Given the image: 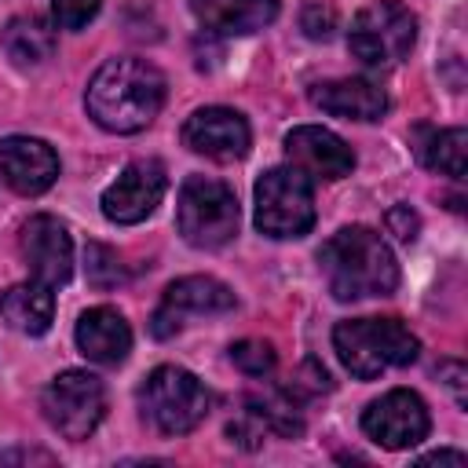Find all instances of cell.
Masks as SVG:
<instances>
[{
  "label": "cell",
  "mask_w": 468,
  "mask_h": 468,
  "mask_svg": "<svg viewBox=\"0 0 468 468\" xmlns=\"http://www.w3.org/2000/svg\"><path fill=\"white\" fill-rule=\"evenodd\" d=\"M84 106L106 132H143L165 106V73L146 58H110L88 80Z\"/></svg>",
  "instance_id": "1"
},
{
  "label": "cell",
  "mask_w": 468,
  "mask_h": 468,
  "mask_svg": "<svg viewBox=\"0 0 468 468\" xmlns=\"http://www.w3.org/2000/svg\"><path fill=\"white\" fill-rule=\"evenodd\" d=\"M318 267L336 300L391 296L399 285V263L388 241L369 227H340L322 249Z\"/></svg>",
  "instance_id": "2"
},
{
  "label": "cell",
  "mask_w": 468,
  "mask_h": 468,
  "mask_svg": "<svg viewBox=\"0 0 468 468\" xmlns=\"http://www.w3.org/2000/svg\"><path fill=\"white\" fill-rule=\"evenodd\" d=\"M333 351L358 380H373L395 366H410L420 340L402 318H347L333 329Z\"/></svg>",
  "instance_id": "3"
},
{
  "label": "cell",
  "mask_w": 468,
  "mask_h": 468,
  "mask_svg": "<svg viewBox=\"0 0 468 468\" xmlns=\"http://www.w3.org/2000/svg\"><path fill=\"white\" fill-rule=\"evenodd\" d=\"M208 388L183 366H157L139 384L143 420L161 435H186L208 417Z\"/></svg>",
  "instance_id": "4"
},
{
  "label": "cell",
  "mask_w": 468,
  "mask_h": 468,
  "mask_svg": "<svg viewBox=\"0 0 468 468\" xmlns=\"http://www.w3.org/2000/svg\"><path fill=\"white\" fill-rule=\"evenodd\" d=\"M252 197H256V216H252L256 230L274 241L303 238L314 227V186L292 165L267 168L256 179Z\"/></svg>",
  "instance_id": "5"
},
{
  "label": "cell",
  "mask_w": 468,
  "mask_h": 468,
  "mask_svg": "<svg viewBox=\"0 0 468 468\" xmlns=\"http://www.w3.org/2000/svg\"><path fill=\"white\" fill-rule=\"evenodd\" d=\"M238 197L223 179L186 176L176 201V227L194 249H219L238 234Z\"/></svg>",
  "instance_id": "6"
},
{
  "label": "cell",
  "mask_w": 468,
  "mask_h": 468,
  "mask_svg": "<svg viewBox=\"0 0 468 468\" xmlns=\"http://www.w3.org/2000/svg\"><path fill=\"white\" fill-rule=\"evenodd\" d=\"M417 40V15L402 0L366 4L347 29V51L373 69H388L410 55Z\"/></svg>",
  "instance_id": "7"
},
{
  "label": "cell",
  "mask_w": 468,
  "mask_h": 468,
  "mask_svg": "<svg viewBox=\"0 0 468 468\" xmlns=\"http://www.w3.org/2000/svg\"><path fill=\"white\" fill-rule=\"evenodd\" d=\"M40 410L62 439L80 442L99 428V420L106 413V388L88 369H66L44 388Z\"/></svg>",
  "instance_id": "8"
},
{
  "label": "cell",
  "mask_w": 468,
  "mask_h": 468,
  "mask_svg": "<svg viewBox=\"0 0 468 468\" xmlns=\"http://www.w3.org/2000/svg\"><path fill=\"white\" fill-rule=\"evenodd\" d=\"M431 428L428 406L410 388H391L388 395L373 399L362 413V431L384 450H410Z\"/></svg>",
  "instance_id": "9"
},
{
  "label": "cell",
  "mask_w": 468,
  "mask_h": 468,
  "mask_svg": "<svg viewBox=\"0 0 468 468\" xmlns=\"http://www.w3.org/2000/svg\"><path fill=\"white\" fill-rule=\"evenodd\" d=\"M168 190V172L161 161L154 157H139L132 165L121 168V176L102 190V216L110 223H121V227H132V223H143L165 197Z\"/></svg>",
  "instance_id": "10"
},
{
  "label": "cell",
  "mask_w": 468,
  "mask_h": 468,
  "mask_svg": "<svg viewBox=\"0 0 468 468\" xmlns=\"http://www.w3.org/2000/svg\"><path fill=\"white\" fill-rule=\"evenodd\" d=\"M230 307H234L230 285H223L212 274H190V278H179V282H172L165 289V296H161V303H157V311L150 318V333L157 340H168L186 325V318H194V314H223Z\"/></svg>",
  "instance_id": "11"
},
{
  "label": "cell",
  "mask_w": 468,
  "mask_h": 468,
  "mask_svg": "<svg viewBox=\"0 0 468 468\" xmlns=\"http://www.w3.org/2000/svg\"><path fill=\"white\" fill-rule=\"evenodd\" d=\"M18 249H22V260L29 267V274L51 289L66 285L69 274H73V241H69V230L62 219L40 212V216H29L22 223V234H18Z\"/></svg>",
  "instance_id": "12"
},
{
  "label": "cell",
  "mask_w": 468,
  "mask_h": 468,
  "mask_svg": "<svg viewBox=\"0 0 468 468\" xmlns=\"http://www.w3.org/2000/svg\"><path fill=\"white\" fill-rule=\"evenodd\" d=\"M249 143H252L249 121L230 106H201L183 124V146L219 165L241 161L249 154Z\"/></svg>",
  "instance_id": "13"
},
{
  "label": "cell",
  "mask_w": 468,
  "mask_h": 468,
  "mask_svg": "<svg viewBox=\"0 0 468 468\" xmlns=\"http://www.w3.org/2000/svg\"><path fill=\"white\" fill-rule=\"evenodd\" d=\"M285 157L307 179H344L355 168V150L322 124H300L285 135Z\"/></svg>",
  "instance_id": "14"
},
{
  "label": "cell",
  "mask_w": 468,
  "mask_h": 468,
  "mask_svg": "<svg viewBox=\"0 0 468 468\" xmlns=\"http://www.w3.org/2000/svg\"><path fill=\"white\" fill-rule=\"evenodd\" d=\"M0 176L15 194H44L58 179V154L33 135L0 139Z\"/></svg>",
  "instance_id": "15"
},
{
  "label": "cell",
  "mask_w": 468,
  "mask_h": 468,
  "mask_svg": "<svg viewBox=\"0 0 468 468\" xmlns=\"http://www.w3.org/2000/svg\"><path fill=\"white\" fill-rule=\"evenodd\" d=\"M77 347L88 362H99V366H121L132 351V325L124 322V314L117 307H88L80 318H77Z\"/></svg>",
  "instance_id": "16"
},
{
  "label": "cell",
  "mask_w": 468,
  "mask_h": 468,
  "mask_svg": "<svg viewBox=\"0 0 468 468\" xmlns=\"http://www.w3.org/2000/svg\"><path fill=\"white\" fill-rule=\"evenodd\" d=\"M311 102L344 121H380L388 110V95L380 84L366 77H336L311 88Z\"/></svg>",
  "instance_id": "17"
},
{
  "label": "cell",
  "mask_w": 468,
  "mask_h": 468,
  "mask_svg": "<svg viewBox=\"0 0 468 468\" xmlns=\"http://www.w3.org/2000/svg\"><path fill=\"white\" fill-rule=\"evenodd\" d=\"M186 4L208 33H223V37L260 33L278 18L282 7L278 0H186Z\"/></svg>",
  "instance_id": "18"
},
{
  "label": "cell",
  "mask_w": 468,
  "mask_h": 468,
  "mask_svg": "<svg viewBox=\"0 0 468 468\" xmlns=\"http://www.w3.org/2000/svg\"><path fill=\"white\" fill-rule=\"evenodd\" d=\"M0 318L26 336H40L51 329L55 318V292L51 285L29 278V282H15L0 292Z\"/></svg>",
  "instance_id": "19"
},
{
  "label": "cell",
  "mask_w": 468,
  "mask_h": 468,
  "mask_svg": "<svg viewBox=\"0 0 468 468\" xmlns=\"http://www.w3.org/2000/svg\"><path fill=\"white\" fill-rule=\"evenodd\" d=\"M0 48L15 66H40L55 55V29L37 15H18L4 26Z\"/></svg>",
  "instance_id": "20"
},
{
  "label": "cell",
  "mask_w": 468,
  "mask_h": 468,
  "mask_svg": "<svg viewBox=\"0 0 468 468\" xmlns=\"http://www.w3.org/2000/svg\"><path fill=\"white\" fill-rule=\"evenodd\" d=\"M417 157L431 168L442 172L450 179H464V165H468V132L464 128H442V132H424Z\"/></svg>",
  "instance_id": "21"
},
{
  "label": "cell",
  "mask_w": 468,
  "mask_h": 468,
  "mask_svg": "<svg viewBox=\"0 0 468 468\" xmlns=\"http://www.w3.org/2000/svg\"><path fill=\"white\" fill-rule=\"evenodd\" d=\"M245 413L263 428L274 431L282 439H296L303 431V417L292 402V391H263V395H249L245 399Z\"/></svg>",
  "instance_id": "22"
},
{
  "label": "cell",
  "mask_w": 468,
  "mask_h": 468,
  "mask_svg": "<svg viewBox=\"0 0 468 468\" xmlns=\"http://www.w3.org/2000/svg\"><path fill=\"white\" fill-rule=\"evenodd\" d=\"M230 362L245 373V377H267L278 362L274 355V344L271 340H256V336H245L238 344H230Z\"/></svg>",
  "instance_id": "23"
},
{
  "label": "cell",
  "mask_w": 468,
  "mask_h": 468,
  "mask_svg": "<svg viewBox=\"0 0 468 468\" xmlns=\"http://www.w3.org/2000/svg\"><path fill=\"white\" fill-rule=\"evenodd\" d=\"M84 260H88V282L95 289H113V285H121L128 278L124 267H121V260H117V252L106 249V245H99V241H91L84 249Z\"/></svg>",
  "instance_id": "24"
},
{
  "label": "cell",
  "mask_w": 468,
  "mask_h": 468,
  "mask_svg": "<svg viewBox=\"0 0 468 468\" xmlns=\"http://www.w3.org/2000/svg\"><path fill=\"white\" fill-rule=\"evenodd\" d=\"M102 11V0H51V15H55V26L58 29H84L95 15Z\"/></svg>",
  "instance_id": "25"
},
{
  "label": "cell",
  "mask_w": 468,
  "mask_h": 468,
  "mask_svg": "<svg viewBox=\"0 0 468 468\" xmlns=\"http://www.w3.org/2000/svg\"><path fill=\"white\" fill-rule=\"evenodd\" d=\"M388 227H391V234H395L399 241H413L420 219H417V212H413L410 205H395V208L388 212Z\"/></svg>",
  "instance_id": "26"
},
{
  "label": "cell",
  "mask_w": 468,
  "mask_h": 468,
  "mask_svg": "<svg viewBox=\"0 0 468 468\" xmlns=\"http://www.w3.org/2000/svg\"><path fill=\"white\" fill-rule=\"evenodd\" d=\"M303 29H307V37H314V40H325V37L333 33V11H322L318 4L303 7Z\"/></svg>",
  "instance_id": "27"
},
{
  "label": "cell",
  "mask_w": 468,
  "mask_h": 468,
  "mask_svg": "<svg viewBox=\"0 0 468 468\" xmlns=\"http://www.w3.org/2000/svg\"><path fill=\"white\" fill-rule=\"evenodd\" d=\"M439 377H442L446 388L453 391V402L464 406V366H461V362H442V366H439Z\"/></svg>",
  "instance_id": "28"
},
{
  "label": "cell",
  "mask_w": 468,
  "mask_h": 468,
  "mask_svg": "<svg viewBox=\"0 0 468 468\" xmlns=\"http://www.w3.org/2000/svg\"><path fill=\"white\" fill-rule=\"evenodd\" d=\"M420 464H464V453L461 450H435V453L420 457Z\"/></svg>",
  "instance_id": "29"
},
{
  "label": "cell",
  "mask_w": 468,
  "mask_h": 468,
  "mask_svg": "<svg viewBox=\"0 0 468 468\" xmlns=\"http://www.w3.org/2000/svg\"><path fill=\"white\" fill-rule=\"evenodd\" d=\"M0 461H44V464H51L48 453H33V450H29V453H26V450H15V453H4Z\"/></svg>",
  "instance_id": "30"
}]
</instances>
